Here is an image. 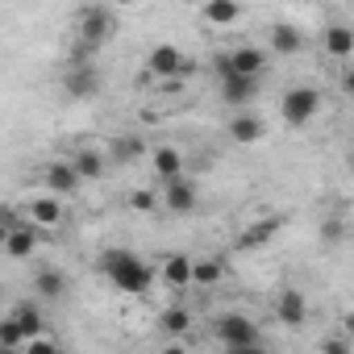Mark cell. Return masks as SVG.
<instances>
[{
  "label": "cell",
  "mask_w": 354,
  "mask_h": 354,
  "mask_svg": "<svg viewBox=\"0 0 354 354\" xmlns=\"http://www.w3.org/2000/svg\"><path fill=\"white\" fill-rule=\"evenodd\" d=\"M96 271H100L121 296H146V292L154 288V267H150L146 259H138L133 250H125V246H109V250H100Z\"/></svg>",
  "instance_id": "cell-1"
},
{
  "label": "cell",
  "mask_w": 354,
  "mask_h": 354,
  "mask_svg": "<svg viewBox=\"0 0 354 354\" xmlns=\"http://www.w3.org/2000/svg\"><path fill=\"white\" fill-rule=\"evenodd\" d=\"M217 337H221V346L234 350V354L263 350V333H259V325H254L246 313H221V317H217Z\"/></svg>",
  "instance_id": "cell-2"
},
{
  "label": "cell",
  "mask_w": 354,
  "mask_h": 354,
  "mask_svg": "<svg viewBox=\"0 0 354 354\" xmlns=\"http://www.w3.org/2000/svg\"><path fill=\"white\" fill-rule=\"evenodd\" d=\"M317 113H321V92L308 88V84H292L279 100V121L292 125V129H304Z\"/></svg>",
  "instance_id": "cell-3"
},
{
  "label": "cell",
  "mask_w": 354,
  "mask_h": 354,
  "mask_svg": "<svg viewBox=\"0 0 354 354\" xmlns=\"http://www.w3.org/2000/svg\"><path fill=\"white\" fill-rule=\"evenodd\" d=\"M113 34H117V17H113L109 9L84 5V9L75 13V38H84V42H92V46H104Z\"/></svg>",
  "instance_id": "cell-4"
},
{
  "label": "cell",
  "mask_w": 354,
  "mask_h": 354,
  "mask_svg": "<svg viewBox=\"0 0 354 354\" xmlns=\"http://www.w3.org/2000/svg\"><path fill=\"white\" fill-rule=\"evenodd\" d=\"M267 63H271V55L263 50V46H234V50H221L217 55V75L221 71H242V75H263L267 71Z\"/></svg>",
  "instance_id": "cell-5"
},
{
  "label": "cell",
  "mask_w": 354,
  "mask_h": 354,
  "mask_svg": "<svg viewBox=\"0 0 354 354\" xmlns=\"http://www.w3.org/2000/svg\"><path fill=\"white\" fill-rule=\"evenodd\" d=\"M100 88H104V75L96 63H80V67L63 71V96L67 100H92Z\"/></svg>",
  "instance_id": "cell-6"
},
{
  "label": "cell",
  "mask_w": 354,
  "mask_h": 354,
  "mask_svg": "<svg viewBox=\"0 0 354 354\" xmlns=\"http://www.w3.org/2000/svg\"><path fill=\"white\" fill-rule=\"evenodd\" d=\"M146 71H150L154 80H175V75L188 71V59H184V50L175 46V42H158V46H150V55H146Z\"/></svg>",
  "instance_id": "cell-7"
},
{
  "label": "cell",
  "mask_w": 354,
  "mask_h": 354,
  "mask_svg": "<svg viewBox=\"0 0 354 354\" xmlns=\"http://www.w3.org/2000/svg\"><path fill=\"white\" fill-rule=\"evenodd\" d=\"M221 100L230 109H246L259 96V75H242V71H221Z\"/></svg>",
  "instance_id": "cell-8"
},
{
  "label": "cell",
  "mask_w": 354,
  "mask_h": 354,
  "mask_svg": "<svg viewBox=\"0 0 354 354\" xmlns=\"http://www.w3.org/2000/svg\"><path fill=\"white\" fill-rule=\"evenodd\" d=\"M42 184H46L55 196H75L80 184H88V180L80 175V167H75L71 158H59V162H50V167L42 171Z\"/></svg>",
  "instance_id": "cell-9"
},
{
  "label": "cell",
  "mask_w": 354,
  "mask_h": 354,
  "mask_svg": "<svg viewBox=\"0 0 354 354\" xmlns=\"http://www.w3.org/2000/svg\"><path fill=\"white\" fill-rule=\"evenodd\" d=\"M162 205L167 213H192L201 205V192L188 175H175V180H162Z\"/></svg>",
  "instance_id": "cell-10"
},
{
  "label": "cell",
  "mask_w": 354,
  "mask_h": 354,
  "mask_svg": "<svg viewBox=\"0 0 354 354\" xmlns=\"http://www.w3.org/2000/svg\"><path fill=\"white\" fill-rule=\"evenodd\" d=\"M275 321H279L283 329H300V325L308 321V296H304L300 288H283V292L275 296Z\"/></svg>",
  "instance_id": "cell-11"
},
{
  "label": "cell",
  "mask_w": 354,
  "mask_h": 354,
  "mask_svg": "<svg viewBox=\"0 0 354 354\" xmlns=\"http://www.w3.org/2000/svg\"><path fill=\"white\" fill-rule=\"evenodd\" d=\"M263 133H267V125H263L259 113L238 109V113L230 117V142H234V146H254V142H263Z\"/></svg>",
  "instance_id": "cell-12"
},
{
  "label": "cell",
  "mask_w": 354,
  "mask_h": 354,
  "mask_svg": "<svg viewBox=\"0 0 354 354\" xmlns=\"http://www.w3.org/2000/svg\"><path fill=\"white\" fill-rule=\"evenodd\" d=\"M26 217H30L38 230H59L67 213H63V201L50 192V196H34V201L26 205Z\"/></svg>",
  "instance_id": "cell-13"
},
{
  "label": "cell",
  "mask_w": 354,
  "mask_h": 354,
  "mask_svg": "<svg viewBox=\"0 0 354 354\" xmlns=\"http://www.w3.org/2000/svg\"><path fill=\"white\" fill-rule=\"evenodd\" d=\"M34 250H38V225H34V221H26V225H13V230H5V254H9L13 263L30 259Z\"/></svg>",
  "instance_id": "cell-14"
},
{
  "label": "cell",
  "mask_w": 354,
  "mask_h": 354,
  "mask_svg": "<svg viewBox=\"0 0 354 354\" xmlns=\"http://www.w3.org/2000/svg\"><path fill=\"white\" fill-rule=\"evenodd\" d=\"M34 296L38 300H63L67 296V275L59 267H38L34 271Z\"/></svg>",
  "instance_id": "cell-15"
},
{
  "label": "cell",
  "mask_w": 354,
  "mask_h": 354,
  "mask_svg": "<svg viewBox=\"0 0 354 354\" xmlns=\"http://www.w3.org/2000/svg\"><path fill=\"white\" fill-rule=\"evenodd\" d=\"M192 267H196V263H192L188 254L171 250V254L162 259V271H158V275H162L167 288H188V283H192Z\"/></svg>",
  "instance_id": "cell-16"
},
{
  "label": "cell",
  "mask_w": 354,
  "mask_h": 354,
  "mask_svg": "<svg viewBox=\"0 0 354 354\" xmlns=\"http://www.w3.org/2000/svg\"><path fill=\"white\" fill-rule=\"evenodd\" d=\"M267 42H271V55H300L304 50V34L292 21H275Z\"/></svg>",
  "instance_id": "cell-17"
},
{
  "label": "cell",
  "mask_w": 354,
  "mask_h": 354,
  "mask_svg": "<svg viewBox=\"0 0 354 354\" xmlns=\"http://www.w3.org/2000/svg\"><path fill=\"white\" fill-rule=\"evenodd\" d=\"M279 225H283V217H267V221H254V225H246L242 230V238L234 242L238 250H254V246H267L275 234H279Z\"/></svg>",
  "instance_id": "cell-18"
},
{
  "label": "cell",
  "mask_w": 354,
  "mask_h": 354,
  "mask_svg": "<svg viewBox=\"0 0 354 354\" xmlns=\"http://www.w3.org/2000/svg\"><path fill=\"white\" fill-rule=\"evenodd\" d=\"M201 13H205V21H209V26L225 30V26H234V21L242 17V5H238V0H205Z\"/></svg>",
  "instance_id": "cell-19"
},
{
  "label": "cell",
  "mask_w": 354,
  "mask_h": 354,
  "mask_svg": "<svg viewBox=\"0 0 354 354\" xmlns=\"http://www.w3.org/2000/svg\"><path fill=\"white\" fill-rule=\"evenodd\" d=\"M150 162H154V175H158V180H175V175H184V154L175 150V146L150 150Z\"/></svg>",
  "instance_id": "cell-20"
},
{
  "label": "cell",
  "mask_w": 354,
  "mask_h": 354,
  "mask_svg": "<svg viewBox=\"0 0 354 354\" xmlns=\"http://www.w3.org/2000/svg\"><path fill=\"white\" fill-rule=\"evenodd\" d=\"M146 154V142L142 138H133V133H125V138H113L109 142V158L117 162V167H129V162H138Z\"/></svg>",
  "instance_id": "cell-21"
},
{
  "label": "cell",
  "mask_w": 354,
  "mask_h": 354,
  "mask_svg": "<svg viewBox=\"0 0 354 354\" xmlns=\"http://www.w3.org/2000/svg\"><path fill=\"white\" fill-rule=\"evenodd\" d=\"M71 162L80 167V175H84V180H100V175L109 171V162H113V158H104L100 150L84 146V150H75V154H71Z\"/></svg>",
  "instance_id": "cell-22"
},
{
  "label": "cell",
  "mask_w": 354,
  "mask_h": 354,
  "mask_svg": "<svg viewBox=\"0 0 354 354\" xmlns=\"http://www.w3.org/2000/svg\"><path fill=\"white\" fill-rule=\"evenodd\" d=\"M158 329H162L167 337H184V333L192 329V313H188V308H180V304H171V308H162V313H158Z\"/></svg>",
  "instance_id": "cell-23"
},
{
  "label": "cell",
  "mask_w": 354,
  "mask_h": 354,
  "mask_svg": "<svg viewBox=\"0 0 354 354\" xmlns=\"http://www.w3.org/2000/svg\"><path fill=\"white\" fill-rule=\"evenodd\" d=\"M325 55H333V59H350V55H354V30H346V26H329V30H325Z\"/></svg>",
  "instance_id": "cell-24"
},
{
  "label": "cell",
  "mask_w": 354,
  "mask_h": 354,
  "mask_svg": "<svg viewBox=\"0 0 354 354\" xmlns=\"http://www.w3.org/2000/svg\"><path fill=\"white\" fill-rule=\"evenodd\" d=\"M225 279V263L221 259H196V267H192V283H201V288H217Z\"/></svg>",
  "instance_id": "cell-25"
},
{
  "label": "cell",
  "mask_w": 354,
  "mask_h": 354,
  "mask_svg": "<svg viewBox=\"0 0 354 354\" xmlns=\"http://www.w3.org/2000/svg\"><path fill=\"white\" fill-rule=\"evenodd\" d=\"M9 317H17V321H21V329H26L30 337H38V333H42V325H46V321H42V308H38L34 300L13 304V313H9Z\"/></svg>",
  "instance_id": "cell-26"
},
{
  "label": "cell",
  "mask_w": 354,
  "mask_h": 354,
  "mask_svg": "<svg viewBox=\"0 0 354 354\" xmlns=\"http://www.w3.org/2000/svg\"><path fill=\"white\" fill-rule=\"evenodd\" d=\"M26 342H30V333L21 329L17 317H5V321H0V346H5V350H26Z\"/></svg>",
  "instance_id": "cell-27"
},
{
  "label": "cell",
  "mask_w": 354,
  "mask_h": 354,
  "mask_svg": "<svg viewBox=\"0 0 354 354\" xmlns=\"http://www.w3.org/2000/svg\"><path fill=\"white\" fill-rule=\"evenodd\" d=\"M317 234H321L325 246H337V242H346V221H342V217H325Z\"/></svg>",
  "instance_id": "cell-28"
},
{
  "label": "cell",
  "mask_w": 354,
  "mask_h": 354,
  "mask_svg": "<svg viewBox=\"0 0 354 354\" xmlns=\"http://www.w3.org/2000/svg\"><path fill=\"white\" fill-rule=\"evenodd\" d=\"M26 354H59V342L38 333V337H30V342H26Z\"/></svg>",
  "instance_id": "cell-29"
},
{
  "label": "cell",
  "mask_w": 354,
  "mask_h": 354,
  "mask_svg": "<svg viewBox=\"0 0 354 354\" xmlns=\"http://www.w3.org/2000/svg\"><path fill=\"white\" fill-rule=\"evenodd\" d=\"M350 346H354V337H350L346 329H342V337H321V350H325V354H346Z\"/></svg>",
  "instance_id": "cell-30"
},
{
  "label": "cell",
  "mask_w": 354,
  "mask_h": 354,
  "mask_svg": "<svg viewBox=\"0 0 354 354\" xmlns=\"http://www.w3.org/2000/svg\"><path fill=\"white\" fill-rule=\"evenodd\" d=\"M129 209H133V213H150V209H154V192H146V188L133 192V196H129Z\"/></svg>",
  "instance_id": "cell-31"
},
{
  "label": "cell",
  "mask_w": 354,
  "mask_h": 354,
  "mask_svg": "<svg viewBox=\"0 0 354 354\" xmlns=\"http://www.w3.org/2000/svg\"><path fill=\"white\" fill-rule=\"evenodd\" d=\"M0 221H5V230H13V225H26L17 209H5V213H0Z\"/></svg>",
  "instance_id": "cell-32"
},
{
  "label": "cell",
  "mask_w": 354,
  "mask_h": 354,
  "mask_svg": "<svg viewBox=\"0 0 354 354\" xmlns=\"http://www.w3.org/2000/svg\"><path fill=\"white\" fill-rule=\"evenodd\" d=\"M342 92H346V96H354V67H346V71H342Z\"/></svg>",
  "instance_id": "cell-33"
},
{
  "label": "cell",
  "mask_w": 354,
  "mask_h": 354,
  "mask_svg": "<svg viewBox=\"0 0 354 354\" xmlns=\"http://www.w3.org/2000/svg\"><path fill=\"white\" fill-rule=\"evenodd\" d=\"M342 329H346V333H350V337H354V308H350V313H346V317H342Z\"/></svg>",
  "instance_id": "cell-34"
},
{
  "label": "cell",
  "mask_w": 354,
  "mask_h": 354,
  "mask_svg": "<svg viewBox=\"0 0 354 354\" xmlns=\"http://www.w3.org/2000/svg\"><path fill=\"white\" fill-rule=\"evenodd\" d=\"M113 5H138V0H113Z\"/></svg>",
  "instance_id": "cell-35"
},
{
  "label": "cell",
  "mask_w": 354,
  "mask_h": 354,
  "mask_svg": "<svg viewBox=\"0 0 354 354\" xmlns=\"http://www.w3.org/2000/svg\"><path fill=\"white\" fill-rule=\"evenodd\" d=\"M346 162H350V167H354V146H350V154H346Z\"/></svg>",
  "instance_id": "cell-36"
},
{
  "label": "cell",
  "mask_w": 354,
  "mask_h": 354,
  "mask_svg": "<svg viewBox=\"0 0 354 354\" xmlns=\"http://www.w3.org/2000/svg\"><path fill=\"white\" fill-rule=\"evenodd\" d=\"M192 5H196V0H192ZM201 5H205V0H201Z\"/></svg>",
  "instance_id": "cell-37"
}]
</instances>
